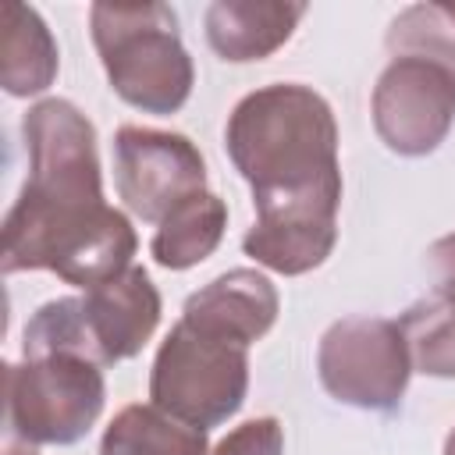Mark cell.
Wrapping results in <instances>:
<instances>
[{
    "label": "cell",
    "mask_w": 455,
    "mask_h": 455,
    "mask_svg": "<svg viewBox=\"0 0 455 455\" xmlns=\"http://www.w3.org/2000/svg\"><path fill=\"white\" fill-rule=\"evenodd\" d=\"M28 178L4 220V274L53 270L96 288L132 267V220L103 203L92 121L71 100H39L21 121Z\"/></svg>",
    "instance_id": "1"
},
{
    "label": "cell",
    "mask_w": 455,
    "mask_h": 455,
    "mask_svg": "<svg viewBox=\"0 0 455 455\" xmlns=\"http://www.w3.org/2000/svg\"><path fill=\"white\" fill-rule=\"evenodd\" d=\"M235 171L252 185V206H341L338 121L331 103L299 82L242 96L224 128Z\"/></svg>",
    "instance_id": "2"
},
{
    "label": "cell",
    "mask_w": 455,
    "mask_h": 455,
    "mask_svg": "<svg viewBox=\"0 0 455 455\" xmlns=\"http://www.w3.org/2000/svg\"><path fill=\"white\" fill-rule=\"evenodd\" d=\"M92 43L110 89L142 114H174L196 85L192 57L167 4H92Z\"/></svg>",
    "instance_id": "3"
},
{
    "label": "cell",
    "mask_w": 455,
    "mask_h": 455,
    "mask_svg": "<svg viewBox=\"0 0 455 455\" xmlns=\"http://www.w3.org/2000/svg\"><path fill=\"white\" fill-rule=\"evenodd\" d=\"M249 391V348L196 331L192 323L178 320L171 334L160 341L153 373H149V398L164 412L192 423L199 430L228 423Z\"/></svg>",
    "instance_id": "4"
},
{
    "label": "cell",
    "mask_w": 455,
    "mask_h": 455,
    "mask_svg": "<svg viewBox=\"0 0 455 455\" xmlns=\"http://www.w3.org/2000/svg\"><path fill=\"white\" fill-rule=\"evenodd\" d=\"M7 427L25 444H75L103 412V366L53 352L4 366Z\"/></svg>",
    "instance_id": "5"
},
{
    "label": "cell",
    "mask_w": 455,
    "mask_h": 455,
    "mask_svg": "<svg viewBox=\"0 0 455 455\" xmlns=\"http://www.w3.org/2000/svg\"><path fill=\"white\" fill-rule=\"evenodd\" d=\"M316 373L331 398L366 412L398 409L412 363L398 320L387 316H341L316 348Z\"/></svg>",
    "instance_id": "6"
},
{
    "label": "cell",
    "mask_w": 455,
    "mask_h": 455,
    "mask_svg": "<svg viewBox=\"0 0 455 455\" xmlns=\"http://www.w3.org/2000/svg\"><path fill=\"white\" fill-rule=\"evenodd\" d=\"M455 121V68L427 57H391L373 85V128L398 156L434 153Z\"/></svg>",
    "instance_id": "7"
},
{
    "label": "cell",
    "mask_w": 455,
    "mask_h": 455,
    "mask_svg": "<svg viewBox=\"0 0 455 455\" xmlns=\"http://www.w3.org/2000/svg\"><path fill=\"white\" fill-rule=\"evenodd\" d=\"M114 185L135 217L160 224L174 206L206 192V164L178 132L124 124L114 135Z\"/></svg>",
    "instance_id": "8"
},
{
    "label": "cell",
    "mask_w": 455,
    "mask_h": 455,
    "mask_svg": "<svg viewBox=\"0 0 455 455\" xmlns=\"http://www.w3.org/2000/svg\"><path fill=\"white\" fill-rule=\"evenodd\" d=\"M160 291L142 267L89 288L78 295V320L85 338V355L96 366H114L142 352L160 323Z\"/></svg>",
    "instance_id": "9"
},
{
    "label": "cell",
    "mask_w": 455,
    "mask_h": 455,
    "mask_svg": "<svg viewBox=\"0 0 455 455\" xmlns=\"http://www.w3.org/2000/svg\"><path fill=\"white\" fill-rule=\"evenodd\" d=\"M277 309H281V299L270 277L259 270L238 267L213 277L199 291H192L181 306V320L192 323L196 331H206L213 338L249 348L274 327Z\"/></svg>",
    "instance_id": "10"
},
{
    "label": "cell",
    "mask_w": 455,
    "mask_h": 455,
    "mask_svg": "<svg viewBox=\"0 0 455 455\" xmlns=\"http://www.w3.org/2000/svg\"><path fill=\"white\" fill-rule=\"evenodd\" d=\"M338 242V210L323 206H281L259 210L242 238L245 256L284 277L316 270Z\"/></svg>",
    "instance_id": "11"
},
{
    "label": "cell",
    "mask_w": 455,
    "mask_h": 455,
    "mask_svg": "<svg viewBox=\"0 0 455 455\" xmlns=\"http://www.w3.org/2000/svg\"><path fill=\"white\" fill-rule=\"evenodd\" d=\"M302 14L306 4L288 0H217L206 11V43L231 64L263 60L291 39Z\"/></svg>",
    "instance_id": "12"
},
{
    "label": "cell",
    "mask_w": 455,
    "mask_h": 455,
    "mask_svg": "<svg viewBox=\"0 0 455 455\" xmlns=\"http://www.w3.org/2000/svg\"><path fill=\"white\" fill-rule=\"evenodd\" d=\"M60 68L57 43L39 18L36 7L28 4H4L0 18V85L7 96H39L53 85Z\"/></svg>",
    "instance_id": "13"
},
{
    "label": "cell",
    "mask_w": 455,
    "mask_h": 455,
    "mask_svg": "<svg viewBox=\"0 0 455 455\" xmlns=\"http://www.w3.org/2000/svg\"><path fill=\"white\" fill-rule=\"evenodd\" d=\"M100 455H210V444L206 430L181 423L153 402H135L107 423Z\"/></svg>",
    "instance_id": "14"
},
{
    "label": "cell",
    "mask_w": 455,
    "mask_h": 455,
    "mask_svg": "<svg viewBox=\"0 0 455 455\" xmlns=\"http://www.w3.org/2000/svg\"><path fill=\"white\" fill-rule=\"evenodd\" d=\"M228 228V203L213 192H199L174 206L160 224L149 242V252L160 267L167 270H188L213 256Z\"/></svg>",
    "instance_id": "15"
},
{
    "label": "cell",
    "mask_w": 455,
    "mask_h": 455,
    "mask_svg": "<svg viewBox=\"0 0 455 455\" xmlns=\"http://www.w3.org/2000/svg\"><path fill=\"white\" fill-rule=\"evenodd\" d=\"M398 331L405 338L409 363L416 373L441 377V380L455 377V306L451 302L437 295L412 302L402 313Z\"/></svg>",
    "instance_id": "16"
},
{
    "label": "cell",
    "mask_w": 455,
    "mask_h": 455,
    "mask_svg": "<svg viewBox=\"0 0 455 455\" xmlns=\"http://www.w3.org/2000/svg\"><path fill=\"white\" fill-rule=\"evenodd\" d=\"M391 57H427L455 68V7L412 4L387 28Z\"/></svg>",
    "instance_id": "17"
},
{
    "label": "cell",
    "mask_w": 455,
    "mask_h": 455,
    "mask_svg": "<svg viewBox=\"0 0 455 455\" xmlns=\"http://www.w3.org/2000/svg\"><path fill=\"white\" fill-rule=\"evenodd\" d=\"M210 455H284V427L274 416L245 419L242 427L228 430Z\"/></svg>",
    "instance_id": "18"
},
{
    "label": "cell",
    "mask_w": 455,
    "mask_h": 455,
    "mask_svg": "<svg viewBox=\"0 0 455 455\" xmlns=\"http://www.w3.org/2000/svg\"><path fill=\"white\" fill-rule=\"evenodd\" d=\"M427 263H430L434 281H437L430 295H437V299H444V302L455 306V231L444 235V238H437L427 249Z\"/></svg>",
    "instance_id": "19"
},
{
    "label": "cell",
    "mask_w": 455,
    "mask_h": 455,
    "mask_svg": "<svg viewBox=\"0 0 455 455\" xmlns=\"http://www.w3.org/2000/svg\"><path fill=\"white\" fill-rule=\"evenodd\" d=\"M444 455H455V427H451V434L444 437Z\"/></svg>",
    "instance_id": "20"
},
{
    "label": "cell",
    "mask_w": 455,
    "mask_h": 455,
    "mask_svg": "<svg viewBox=\"0 0 455 455\" xmlns=\"http://www.w3.org/2000/svg\"><path fill=\"white\" fill-rule=\"evenodd\" d=\"M7 455H36V451H18V448H11Z\"/></svg>",
    "instance_id": "21"
}]
</instances>
